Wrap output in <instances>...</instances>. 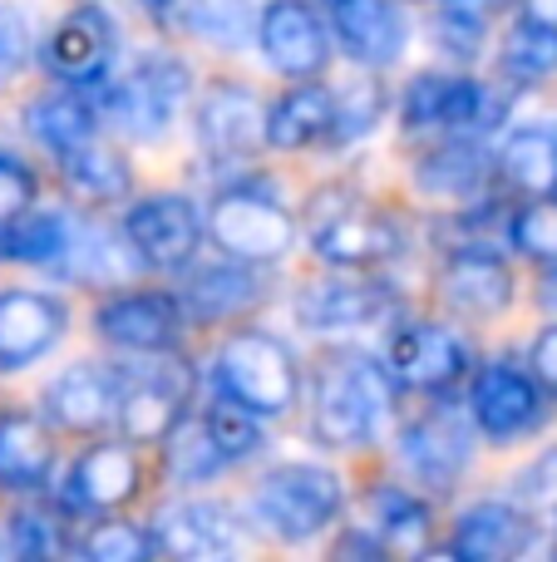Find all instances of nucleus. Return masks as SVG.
<instances>
[{
	"label": "nucleus",
	"instance_id": "49530a36",
	"mask_svg": "<svg viewBox=\"0 0 557 562\" xmlns=\"http://www.w3.org/2000/svg\"><path fill=\"white\" fill-rule=\"evenodd\" d=\"M55 518L39 514V508H20L15 518H10V548H15L20 558H45L55 553Z\"/></svg>",
	"mask_w": 557,
	"mask_h": 562
},
{
	"label": "nucleus",
	"instance_id": "b1692460",
	"mask_svg": "<svg viewBox=\"0 0 557 562\" xmlns=\"http://www.w3.org/2000/svg\"><path fill=\"white\" fill-rule=\"evenodd\" d=\"M154 538L168 558H227L237 548V514L217 498H173L154 514Z\"/></svg>",
	"mask_w": 557,
	"mask_h": 562
},
{
	"label": "nucleus",
	"instance_id": "5701e85b",
	"mask_svg": "<svg viewBox=\"0 0 557 562\" xmlns=\"http://www.w3.org/2000/svg\"><path fill=\"white\" fill-rule=\"evenodd\" d=\"M118 415V366H69L49 380L45 419L65 435H104Z\"/></svg>",
	"mask_w": 557,
	"mask_h": 562
},
{
	"label": "nucleus",
	"instance_id": "de8ad7c7",
	"mask_svg": "<svg viewBox=\"0 0 557 562\" xmlns=\"http://www.w3.org/2000/svg\"><path fill=\"white\" fill-rule=\"evenodd\" d=\"M528 366H533V375L543 380V390L557 400V326L538 330V340H533V350H528Z\"/></svg>",
	"mask_w": 557,
	"mask_h": 562
},
{
	"label": "nucleus",
	"instance_id": "0eeeda50",
	"mask_svg": "<svg viewBox=\"0 0 557 562\" xmlns=\"http://www.w3.org/2000/svg\"><path fill=\"white\" fill-rule=\"evenodd\" d=\"M207 237L223 257L272 267L296 247V217L276 203V193H266L257 178H247V183H227L207 203Z\"/></svg>",
	"mask_w": 557,
	"mask_h": 562
},
{
	"label": "nucleus",
	"instance_id": "6e6552de",
	"mask_svg": "<svg viewBox=\"0 0 557 562\" xmlns=\"http://www.w3.org/2000/svg\"><path fill=\"white\" fill-rule=\"evenodd\" d=\"M503 119V94L474 75L454 69H420L400 89V128L405 134H489Z\"/></svg>",
	"mask_w": 557,
	"mask_h": 562
},
{
	"label": "nucleus",
	"instance_id": "c9c22d12",
	"mask_svg": "<svg viewBox=\"0 0 557 562\" xmlns=\"http://www.w3.org/2000/svg\"><path fill=\"white\" fill-rule=\"evenodd\" d=\"M223 469H227V454L217 449L207 419L183 415V425L163 439V479L173 488H197V484H207V479H217Z\"/></svg>",
	"mask_w": 557,
	"mask_h": 562
},
{
	"label": "nucleus",
	"instance_id": "37998d69",
	"mask_svg": "<svg viewBox=\"0 0 557 562\" xmlns=\"http://www.w3.org/2000/svg\"><path fill=\"white\" fill-rule=\"evenodd\" d=\"M484 15L474 5H464V0H450V5L434 15V25H430V35H434V45L444 49L450 59H459V65H474L479 59V49H484Z\"/></svg>",
	"mask_w": 557,
	"mask_h": 562
},
{
	"label": "nucleus",
	"instance_id": "a19ab883",
	"mask_svg": "<svg viewBox=\"0 0 557 562\" xmlns=\"http://www.w3.org/2000/svg\"><path fill=\"white\" fill-rule=\"evenodd\" d=\"M79 553L94 562H144L148 553H158V538H154V528L124 524V518H99L79 538Z\"/></svg>",
	"mask_w": 557,
	"mask_h": 562
},
{
	"label": "nucleus",
	"instance_id": "7ed1b4c3",
	"mask_svg": "<svg viewBox=\"0 0 557 562\" xmlns=\"http://www.w3.org/2000/svg\"><path fill=\"white\" fill-rule=\"evenodd\" d=\"M213 375H217V390H223L227 400L247 405L262 419L292 415L296 400H302V366H296L292 346L276 340L272 330H257V326L232 330V336L217 346Z\"/></svg>",
	"mask_w": 557,
	"mask_h": 562
},
{
	"label": "nucleus",
	"instance_id": "a878e982",
	"mask_svg": "<svg viewBox=\"0 0 557 562\" xmlns=\"http://www.w3.org/2000/svg\"><path fill=\"white\" fill-rule=\"evenodd\" d=\"M533 533H538V524H533L519 504L484 498V504L464 508V514L454 518L450 553L464 562H509L533 543Z\"/></svg>",
	"mask_w": 557,
	"mask_h": 562
},
{
	"label": "nucleus",
	"instance_id": "2f4dec72",
	"mask_svg": "<svg viewBox=\"0 0 557 562\" xmlns=\"http://www.w3.org/2000/svg\"><path fill=\"white\" fill-rule=\"evenodd\" d=\"M499 178L523 198H557V124H519L499 148Z\"/></svg>",
	"mask_w": 557,
	"mask_h": 562
},
{
	"label": "nucleus",
	"instance_id": "f8f14e48",
	"mask_svg": "<svg viewBox=\"0 0 557 562\" xmlns=\"http://www.w3.org/2000/svg\"><path fill=\"white\" fill-rule=\"evenodd\" d=\"M39 69H45L55 85L69 89H94L114 75V59H118V25L104 5L94 0H79L35 49Z\"/></svg>",
	"mask_w": 557,
	"mask_h": 562
},
{
	"label": "nucleus",
	"instance_id": "3c124183",
	"mask_svg": "<svg viewBox=\"0 0 557 562\" xmlns=\"http://www.w3.org/2000/svg\"><path fill=\"white\" fill-rule=\"evenodd\" d=\"M144 5H154V15H158V5H163V10H173V0H144Z\"/></svg>",
	"mask_w": 557,
	"mask_h": 562
},
{
	"label": "nucleus",
	"instance_id": "393cba45",
	"mask_svg": "<svg viewBox=\"0 0 557 562\" xmlns=\"http://www.w3.org/2000/svg\"><path fill=\"white\" fill-rule=\"evenodd\" d=\"M493 178H499V154H489L474 134H444L414 164V188L444 203H474Z\"/></svg>",
	"mask_w": 557,
	"mask_h": 562
},
{
	"label": "nucleus",
	"instance_id": "20e7f679",
	"mask_svg": "<svg viewBox=\"0 0 557 562\" xmlns=\"http://www.w3.org/2000/svg\"><path fill=\"white\" fill-rule=\"evenodd\" d=\"M341 479L321 464H276L252 488V518L276 543H311L341 518Z\"/></svg>",
	"mask_w": 557,
	"mask_h": 562
},
{
	"label": "nucleus",
	"instance_id": "79ce46f5",
	"mask_svg": "<svg viewBox=\"0 0 557 562\" xmlns=\"http://www.w3.org/2000/svg\"><path fill=\"white\" fill-rule=\"evenodd\" d=\"M513 504H519L538 528L557 533V445L543 449V454L513 479Z\"/></svg>",
	"mask_w": 557,
	"mask_h": 562
},
{
	"label": "nucleus",
	"instance_id": "c85d7f7f",
	"mask_svg": "<svg viewBox=\"0 0 557 562\" xmlns=\"http://www.w3.org/2000/svg\"><path fill=\"white\" fill-rule=\"evenodd\" d=\"M365 528L385 543V553L395 558H424L430 553V533H434V514L420 494L400 484H375L365 494Z\"/></svg>",
	"mask_w": 557,
	"mask_h": 562
},
{
	"label": "nucleus",
	"instance_id": "4be33fe9",
	"mask_svg": "<svg viewBox=\"0 0 557 562\" xmlns=\"http://www.w3.org/2000/svg\"><path fill=\"white\" fill-rule=\"evenodd\" d=\"M69 326V311L49 291H5L0 296V375L35 366L39 356L59 346Z\"/></svg>",
	"mask_w": 557,
	"mask_h": 562
},
{
	"label": "nucleus",
	"instance_id": "ddd939ff",
	"mask_svg": "<svg viewBox=\"0 0 557 562\" xmlns=\"http://www.w3.org/2000/svg\"><path fill=\"white\" fill-rule=\"evenodd\" d=\"M434 286H440V301L464 321H493L513 306V267L509 257L499 252L484 237H464V243H450L434 267Z\"/></svg>",
	"mask_w": 557,
	"mask_h": 562
},
{
	"label": "nucleus",
	"instance_id": "58836bf2",
	"mask_svg": "<svg viewBox=\"0 0 557 562\" xmlns=\"http://www.w3.org/2000/svg\"><path fill=\"white\" fill-rule=\"evenodd\" d=\"M503 237L533 262H557V198H528L519 213H509Z\"/></svg>",
	"mask_w": 557,
	"mask_h": 562
},
{
	"label": "nucleus",
	"instance_id": "f3484780",
	"mask_svg": "<svg viewBox=\"0 0 557 562\" xmlns=\"http://www.w3.org/2000/svg\"><path fill=\"white\" fill-rule=\"evenodd\" d=\"M94 330L128 356H148V350H178L187 316L173 291H114L94 306Z\"/></svg>",
	"mask_w": 557,
	"mask_h": 562
},
{
	"label": "nucleus",
	"instance_id": "c03bdc74",
	"mask_svg": "<svg viewBox=\"0 0 557 562\" xmlns=\"http://www.w3.org/2000/svg\"><path fill=\"white\" fill-rule=\"evenodd\" d=\"M30 49H35L30 15L20 5H10V0H0V85H10V79L25 69Z\"/></svg>",
	"mask_w": 557,
	"mask_h": 562
},
{
	"label": "nucleus",
	"instance_id": "473e14b6",
	"mask_svg": "<svg viewBox=\"0 0 557 562\" xmlns=\"http://www.w3.org/2000/svg\"><path fill=\"white\" fill-rule=\"evenodd\" d=\"M59 173H65L69 193L89 207H114V203H128V198H134L128 158L118 154V148L99 144V138H89V144H79L75 154L59 158Z\"/></svg>",
	"mask_w": 557,
	"mask_h": 562
},
{
	"label": "nucleus",
	"instance_id": "72a5a7b5",
	"mask_svg": "<svg viewBox=\"0 0 557 562\" xmlns=\"http://www.w3.org/2000/svg\"><path fill=\"white\" fill-rule=\"evenodd\" d=\"M69 237H75V217L65 213H20L0 223V262L5 267H45L55 272L69 252Z\"/></svg>",
	"mask_w": 557,
	"mask_h": 562
},
{
	"label": "nucleus",
	"instance_id": "4468645a",
	"mask_svg": "<svg viewBox=\"0 0 557 562\" xmlns=\"http://www.w3.org/2000/svg\"><path fill=\"white\" fill-rule=\"evenodd\" d=\"M395 311H400V286L375 272H336L321 281H306L296 291V321L306 330H321V336L375 326V321L395 316Z\"/></svg>",
	"mask_w": 557,
	"mask_h": 562
},
{
	"label": "nucleus",
	"instance_id": "9d476101",
	"mask_svg": "<svg viewBox=\"0 0 557 562\" xmlns=\"http://www.w3.org/2000/svg\"><path fill=\"white\" fill-rule=\"evenodd\" d=\"M118 227L148 272H187L207 237V213L183 193H148L124 207Z\"/></svg>",
	"mask_w": 557,
	"mask_h": 562
},
{
	"label": "nucleus",
	"instance_id": "dca6fc26",
	"mask_svg": "<svg viewBox=\"0 0 557 562\" xmlns=\"http://www.w3.org/2000/svg\"><path fill=\"white\" fill-rule=\"evenodd\" d=\"M311 252L331 272H375V267H390L405 257V227L385 213L345 203L341 213L311 227Z\"/></svg>",
	"mask_w": 557,
	"mask_h": 562
},
{
	"label": "nucleus",
	"instance_id": "f03ea898",
	"mask_svg": "<svg viewBox=\"0 0 557 562\" xmlns=\"http://www.w3.org/2000/svg\"><path fill=\"white\" fill-rule=\"evenodd\" d=\"M187 89H193V75H187L183 59L154 49V55L134 59L124 75H109L104 85H94L89 94H94L104 128L134 138V144H154L168 134Z\"/></svg>",
	"mask_w": 557,
	"mask_h": 562
},
{
	"label": "nucleus",
	"instance_id": "7c9ffc66",
	"mask_svg": "<svg viewBox=\"0 0 557 562\" xmlns=\"http://www.w3.org/2000/svg\"><path fill=\"white\" fill-rule=\"evenodd\" d=\"M25 128L30 138H35L39 148H49L55 158L75 154L79 144H89V138H99V128H104V119H99V104L89 89H59V94H45L35 99V104L25 109Z\"/></svg>",
	"mask_w": 557,
	"mask_h": 562
},
{
	"label": "nucleus",
	"instance_id": "39448f33",
	"mask_svg": "<svg viewBox=\"0 0 557 562\" xmlns=\"http://www.w3.org/2000/svg\"><path fill=\"white\" fill-rule=\"evenodd\" d=\"M474 425L469 400L454 405V400L440 395V405H424L420 415H410L395 435V454H400V469L434 498H450L454 488L464 484L474 464Z\"/></svg>",
	"mask_w": 557,
	"mask_h": 562
},
{
	"label": "nucleus",
	"instance_id": "e433bc0d",
	"mask_svg": "<svg viewBox=\"0 0 557 562\" xmlns=\"http://www.w3.org/2000/svg\"><path fill=\"white\" fill-rule=\"evenodd\" d=\"M503 75L513 85H538V79L557 75V25L523 15L519 25L503 35Z\"/></svg>",
	"mask_w": 557,
	"mask_h": 562
},
{
	"label": "nucleus",
	"instance_id": "9b49d317",
	"mask_svg": "<svg viewBox=\"0 0 557 562\" xmlns=\"http://www.w3.org/2000/svg\"><path fill=\"white\" fill-rule=\"evenodd\" d=\"M385 366L395 385L420 395H450L459 380L474 375V350L459 330L440 321H395L385 336Z\"/></svg>",
	"mask_w": 557,
	"mask_h": 562
},
{
	"label": "nucleus",
	"instance_id": "4c0bfd02",
	"mask_svg": "<svg viewBox=\"0 0 557 562\" xmlns=\"http://www.w3.org/2000/svg\"><path fill=\"white\" fill-rule=\"evenodd\" d=\"M385 109H390V94H385V85H375V79L336 89V124L321 148H351V144H361V138H371L375 128H380Z\"/></svg>",
	"mask_w": 557,
	"mask_h": 562
},
{
	"label": "nucleus",
	"instance_id": "09e8293b",
	"mask_svg": "<svg viewBox=\"0 0 557 562\" xmlns=\"http://www.w3.org/2000/svg\"><path fill=\"white\" fill-rule=\"evenodd\" d=\"M538 306L557 311V262H548V272H543V281H538Z\"/></svg>",
	"mask_w": 557,
	"mask_h": 562
},
{
	"label": "nucleus",
	"instance_id": "412c9836",
	"mask_svg": "<svg viewBox=\"0 0 557 562\" xmlns=\"http://www.w3.org/2000/svg\"><path fill=\"white\" fill-rule=\"evenodd\" d=\"M331 35L351 65L390 69L410 45V20L400 0H331Z\"/></svg>",
	"mask_w": 557,
	"mask_h": 562
},
{
	"label": "nucleus",
	"instance_id": "f704fd0d",
	"mask_svg": "<svg viewBox=\"0 0 557 562\" xmlns=\"http://www.w3.org/2000/svg\"><path fill=\"white\" fill-rule=\"evenodd\" d=\"M178 25L213 49H242L257 35L262 10L252 0H173Z\"/></svg>",
	"mask_w": 557,
	"mask_h": 562
},
{
	"label": "nucleus",
	"instance_id": "aec40b11",
	"mask_svg": "<svg viewBox=\"0 0 557 562\" xmlns=\"http://www.w3.org/2000/svg\"><path fill=\"white\" fill-rule=\"evenodd\" d=\"M144 488V469L128 439H99L69 464L65 474V508L69 514H114L128 508Z\"/></svg>",
	"mask_w": 557,
	"mask_h": 562
},
{
	"label": "nucleus",
	"instance_id": "f257e3e1",
	"mask_svg": "<svg viewBox=\"0 0 557 562\" xmlns=\"http://www.w3.org/2000/svg\"><path fill=\"white\" fill-rule=\"evenodd\" d=\"M395 405L390 366L361 350H331L311 385V439L326 449H365Z\"/></svg>",
	"mask_w": 557,
	"mask_h": 562
},
{
	"label": "nucleus",
	"instance_id": "ea45409f",
	"mask_svg": "<svg viewBox=\"0 0 557 562\" xmlns=\"http://www.w3.org/2000/svg\"><path fill=\"white\" fill-rule=\"evenodd\" d=\"M207 429H213L217 449L227 454V464H247V459L262 454V415H252L247 405H237V400H217V405H207Z\"/></svg>",
	"mask_w": 557,
	"mask_h": 562
},
{
	"label": "nucleus",
	"instance_id": "8fccbe9b",
	"mask_svg": "<svg viewBox=\"0 0 557 562\" xmlns=\"http://www.w3.org/2000/svg\"><path fill=\"white\" fill-rule=\"evenodd\" d=\"M523 15L543 20V25H557V0H523Z\"/></svg>",
	"mask_w": 557,
	"mask_h": 562
},
{
	"label": "nucleus",
	"instance_id": "a18cd8bd",
	"mask_svg": "<svg viewBox=\"0 0 557 562\" xmlns=\"http://www.w3.org/2000/svg\"><path fill=\"white\" fill-rule=\"evenodd\" d=\"M35 198H39V178L30 173L20 158L0 154V223H5V217L30 213V207H35Z\"/></svg>",
	"mask_w": 557,
	"mask_h": 562
},
{
	"label": "nucleus",
	"instance_id": "c756f323",
	"mask_svg": "<svg viewBox=\"0 0 557 562\" xmlns=\"http://www.w3.org/2000/svg\"><path fill=\"white\" fill-rule=\"evenodd\" d=\"M55 272L69 281H89V286H118V281H128L134 272H148V267L138 262L124 227L114 233V227H99V223H75L69 252Z\"/></svg>",
	"mask_w": 557,
	"mask_h": 562
},
{
	"label": "nucleus",
	"instance_id": "2eb2a0df",
	"mask_svg": "<svg viewBox=\"0 0 557 562\" xmlns=\"http://www.w3.org/2000/svg\"><path fill=\"white\" fill-rule=\"evenodd\" d=\"M193 138L213 164H252L266 148V104L247 85H207L193 109Z\"/></svg>",
	"mask_w": 557,
	"mask_h": 562
},
{
	"label": "nucleus",
	"instance_id": "603ef678",
	"mask_svg": "<svg viewBox=\"0 0 557 562\" xmlns=\"http://www.w3.org/2000/svg\"><path fill=\"white\" fill-rule=\"evenodd\" d=\"M326 5H331V0H326Z\"/></svg>",
	"mask_w": 557,
	"mask_h": 562
},
{
	"label": "nucleus",
	"instance_id": "cd10ccee",
	"mask_svg": "<svg viewBox=\"0 0 557 562\" xmlns=\"http://www.w3.org/2000/svg\"><path fill=\"white\" fill-rule=\"evenodd\" d=\"M336 124V89L302 79L296 89H286L276 104H266V148L282 154H302L311 144H326Z\"/></svg>",
	"mask_w": 557,
	"mask_h": 562
},
{
	"label": "nucleus",
	"instance_id": "1a4fd4ad",
	"mask_svg": "<svg viewBox=\"0 0 557 562\" xmlns=\"http://www.w3.org/2000/svg\"><path fill=\"white\" fill-rule=\"evenodd\" d=\"M469 415H474V425H479L484 439H493V445H513V439H528L548 425L553 395L543 390V380L533 375V366L523 370L519 360L499 356V360H489V366L474 370Z\"/></svg>",
	"mask_w": 557,
	"mask_h": 562
},
{
	"label": "nucleus",
	"instance_id": "bb28decb",
	"mask_svg": "<svg viewBox=\"0 0 557 562\" xmlns=\"http://www.w3.org/2000/svg\"><path fill=\"white\" fill-rule=\"evenodd\" d=\"M55 474V435L39 415L5 409L0 415V488L10 494H39Z\"/></svg>",
	"mask_w": 557,
	"mask_h": 562
},
{
	"label": "nucleus",
	"instance_id": "6ab92c4d",
	"mask_svg": "<svg viewBox=\"0 0 557 562\" xmlns=\"http://www.w3.org/2000/svg\"><path fill=\"white\" fill-rule=\"evenodd\" d=\"M173 296H178V306H183L187 326H227V321H242L247 311L262 306L266 277H262V267L223 257V262L187 267L183 286H178Z\"/></svg>",
	"mask_w": 557,
	"mask_h": 562
},
{
	"label": "nucleus",
	"instance_id": "423d86ee",
	"mask_svg": "<svg viewBox=\"0 0 557 562\" xmlns=\"http://www.w3.org/2000/svg\"><path fill=\"white\" fill-rule=\"evenodd\" d=\"M193 370L173 350H148V360L118 366V415L114 429L128 445H163L187 415Z\"/></svg>",
	"mask_w": 557,
	"mask_h": 562
},
{
	"label": "nucleus",
	"instance_id": "a211bd4d",
	"mask_svg": "<svg viewBox=\"0 0 557 562\" xmlns=\"http://www.w3.org/2000/svg\"><path fill=\"white\" fill-rule=\"evenodd\" d=\"M331 25L306 0H266L257 20V45L286 79H321L331 65Z\"/></svg>",
	"mask_w": 557,
	"mask_h": 562
}]
</instances>
